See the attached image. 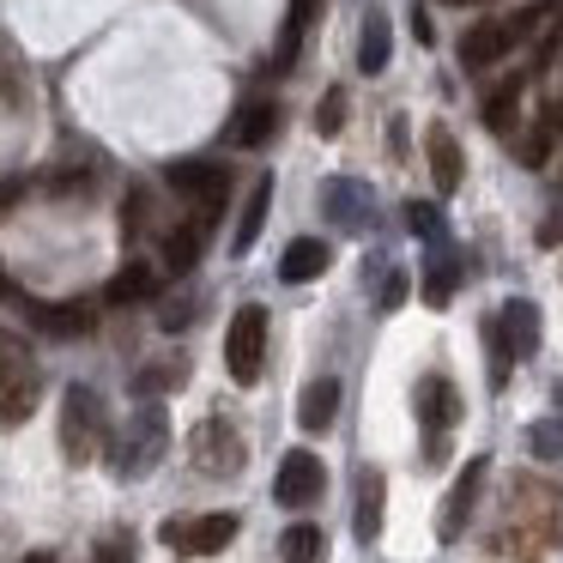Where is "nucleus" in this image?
Listing matches in <instances>:
<instances>
[{
    "instance_id": "1",
    "label": "nucleus",
    "mask_w": 563,
    "mask_h": 563,
    "mask_svg": "<svg viewBox=\"0 0 563 563\" xmlns=\"http://www.w3.org/2000/svg\"><path fill=\"white\" fill-rule=\"evenodd\" d=\"M37 394H43V376H37L31 345L19 340L13 328H0V430L25 424V418L37 412Z\"/></svg>"
},
{
    "instance_id": "2",
    "label": "nucleus",
    "mask_w": 563,
    "mask_h": 563,
    "mask_svg": "<svg viewBox=\"0 0 563 563\" xmlns=\"http://www.w3.org/2000/svg\"><path fill=\"white\" fill-rule=\"evenodd\" d=\"M485 345H490V388H503L515 357H533L539 352V303L509 297V303L485 321Z\"/></svg>"
},
{
    "instance_id": "3",
    "label": "nucleus",
    "mask_w": 563,
    "mask_h": 563,
    "mask_svg": "<svg viewBox=\"0 0 563 563\" xmlns=\"http://www.w3.org/2000/svg\"><path fill=\"white\" fill-rule=\"evenodd\" d=\"M261 364H267V309L243 303L231 316V328H224V369H231L236 388H255Z\"/></svg>"
},
{
    "instance_id": "4",
    "label": "nucleus",
    "mask_w": 563,
    "mask_h": 563,
    "mask_svg": "<svg viewBox=\"0 0 563 563\" xmlns=\"http://www.w3.org/2000/svg\"><path fill=\"white\" fill-rule=\"evenodd\" d=\"M164 442H170V424H164V406H140V412L128 418L122 442L110 449L115 473H122V478L152 473V466H158V454H164Z\"/></svg>"
},
{
    "instance_id": "5",
    "label": "nucleus",
    "mask_w": 563,
    "mask_h": 563,
    "mask_svg": "<svg viewBox=\"0 0 563 563\" xmlns=\"http://www.w3.org/2000/svg\"><path fill=\"white\" fill-rule=\"evenodd\" d=\"M103 442H110L103 400L91 388H67V400H62V449H67V461H91Z\"/></svg>"
},
{
    "instance_id": "6",
    "label": "nucleus",
    "mask_w": 563,
    "mask_h": 563,
    "mask_svg": "<svg viewBox=\"0 0 563 563\" xmlns=\"http://www.w3.org/2000/svg\"><path fill=\"white\" fill-rule=\"evenodd\" d=\"M164 545L188 551V558H212L236 539V515H195V521H164Z\"/></svg>"
},
{
    "instance_id": "7",
    "label": "nucleus",
    "mask_w": 563,
    "mask_h": 563,
    "mask_svg": "<svg viewBox=\"0 0 563 563\" xmlns=\"http://www.w3.org/2000/svg\"><path fill=\"white\" fill-rule=\"evenodd\" d=\"M485 466H490L485 454L466 461L461 478H454V490L442 497V509H437V539H442V545H454V539L466 533V515H473V497H478V485H485Z\"/></svg>"
},
{
    "instance_id": "8",
    "label": "nucleus",
    "mask_w": 563,
    "mask_h": 563,
    "mask_svg": "<svg viewBox=\"0 0 563 563\" xmlns=\"http://www.w3.org/2000/svg\"><path fill=\"white\" fill-rule=\"evenodd\" d=\"M273 497L285 503V509H309V503L321 497V461L309 449H291L279 461V478H273Z\"/></svg>"
},
{
    "instance_id": "9",
    "label": "nucleus",
    "mask_w": 563,
    "mask_h": 563,
    "mask_svg": "<svg viewBox=\"0 0 563 563\" xmlns=\"http://www.w3.org/2000/svg\"><path fill=\"white\" fill-rule=\"evenodd\" d=\"M170 188H176V195H188V200H200V212H219L231 183H224V164L183 158V164H170Z\"/></svg>"
},
{
    "instance_id": "10",
    "label": "nucleus",
    "mask_w": 563,
    "mask_h": 563,
    "mask_svg": "<svg viewBox=\"0 0 563 563\" xmlns=\"http://www.w3.org/2000/svg\"><path fill=\"white\" fill-rule=\"evenodd\" d=\"M195 461H200V473H236L243 466V437L224 418H207L195 437Z\"/></svg>"
},
{
    "instance_id": "11",
    "label": "nucleus",
    "mask_w": 563,
    "mask_h": 563,
    "mask_svg": "<svg viewBox=\"0 0 563 563\" xmlns=\"http://www.w3.org/2000/svg\"><path fill=\"white\" fill-rule=\"evenodd\" d=\"M321 207H328V219L340 224V231H364L369 224V188L352 183V176H328V183H321Z\"/></svg>"
},
{
    "instance_id": "12",
    "label": "nucleus",
    "mask_w": 563,
    "mask_h": 563,
    "mask_svg": "<svg viewBox=\"0 0 563 563\" xmlns=\"http://www.w3.org/2000/svg\"><path fill=\"white\" fill-rule=\"evenodd\" d=\"M418 418L430 424V454H442V430L461 418V400H454V388L442 376H424L418 382Z\"/></svg>"
},
{
    "instance_id": "13",
    "label": "nucleus",
    "mask_w": 563,
    "mask_h": 563,
    "mask_svg": "<svg viewBox=\"0 0 563 563\" xmlns=\"http://www.w3.org/2000/svg\"><path fill=\"white\" fill-rule=\"evenodd\" d=\"M503 55H509V31H503V19H485V25H473L461 37V67L466 74H478V67H497Z\"/></svg>"
},
{
    "instance_id": "14",
    "label": "nucleus",
    "mask_w": 563,
    "mask_h": 563,
    "mask_svg": "<svg viewBox=\"0 0 563 563\" xmlns=\"http://www.w3.org/2000/svg\"><path fill=\"white\" fill-rule=\"evenodd\" d=\"M328 261H333V249L321 243V236H297V243L285 249V261H279V279L285 285H309V279L328 273Z\"/></svg>"
},
{
    "instance_id": "15",
    "label": "nucleus",
    "mask_w": 563,
    "mask_h": 563,
    "mask_svg": "<svg viewBox=\"0 0 563 563\" xmlns=\"http://www.w3.org/2000/svg\"><path fill=\"white\" fill-rule=\"evenodd\" d=\"M424 152H430V176H437V188H442V195H454L461 176H466V158H461V146H454V134H449V128H430Z\"/></svg>"
},
{
    "instance_id": "16",
    "label": "nucleus",
    "mask_w": 563,
    "mask_h": 563,
    "mask_svg": "<svg viewBox=\"0 0 563 563\" xmlns=\"http://www.w3.org/2000/svg\"><path fill=\"white\" fill-rule=\"evenodd\" d=\"M273 128H279V103H243L231 122V146L236 152H255L273 140Z\"/></svg>"
},
{
    "instance_id": "17",
    "label": "nucleus",
    "mask_w": 563,
    "mask_h": 563,
    "mask_svg": "<svg viewBox=\"0 0 563 563\" xmlns=\"http://www.w3.org/2000/svg\"><path fill=\"white\" fill-rule=\"evenodd\" d=\"M558 140H563V103H545V110H539V122H533V134L521 140V164H527V170H545Z\"/></svg>"
},
{
    "instance_id": "18",
    "label": "nucleus",
    "mask_w": 563,
    "mask_h": 563,
    "mask_svg": "<svg viewBox=\"0 0 563 563\" xmlns=\"http://www.w3.org/2000/svg\"><path fill=\"white\" fill-rule=\"evenodd\" d=\"M207 224H212V212L176 224V231L164 236V267H170V273H188V267H195V261H200V243H207Z\"/></svg>"
},
{
    "instance_id": "19",
    "label": "nucleus",
    "mask_w": 563,
    "mask_h": 563,
    "mask_svg": "<svg viewBox=\"0 0 563 563\" xmlns=\"http://www.w3.org/2000/svg\"><path fill=\"white\" fill-rule=\"evenodd\" d=\"M333 412H340V382H333V376H316V382L303 388V400H297V424H303V430H328Z\"/></svg>"
},
{
    "instance_id": "20",
    "label": "nucleus",
    "mask_w": 563,
    "mask_h": 563,
    "mask_svg": "<svg viewBox=\"0 0 563 563\" xmlns=\"http://www.w3.org/2000/svg\"><path fill=\"white\" fill-rule=\"evenodd\" d=\"M267 207H273V176H261V183L249 188V200H243V219H236V236H231V249H236V255H249V249H255L261 224H267Z\"/></svg>"
},
{
    "instance_id": "21",
    "label": "nucleus",
    "mask_w": 563,
    "mask_h": 563,
    "mask_svg": "<svg viewBox=\"0 0 563 563\" xmlns=\"http://www.w3.org/2000/svg\"><path fill=\"white\" fill-rule=\"evenodd\" d=\"M454 285H461V261H454V249L449 243L430 249V261H424V303L442 309L454 297Z\"/></svg>"
},
{
    "instance_id": "22",
    "label": "nucleus",
    "mask_w": 563,
    "mask_h": 563,
    "mask_svg": "<svg viewBox=\"0 0 563 563\" xmlns=\"http://www.w3.org/2000/svg\"><path fill=\"white\" fill-rule=\"evenodd\" d=\"M382 497H388V478H382L376 466H369V473L357 478V521H352L364 545H369V539L382 533Z\"/></svg>"
},
{
    "instance_id": "23",
    "label": "nucleus",
    "mask_w": 563,
    "mask_h": 563,
    "mask_svg": "<svg viewBox=\"0 0 563 563\" xmlns=\"http://www.w3.org/2000/svg\"><path fill=\"white\" fill-rule=\"evenodd\" d=\"M388 55H394L388 19L369 13V19H364V37H357V67H364V74H388Z\"/></svg>"
},
{
    "instance_id": "24",
    "label": "nucleus",
    "mask_w": 563,
    "mask_h": 563,
    "mask_svg": "<svg viewBox=\"0 0 563 563\" xmlns=\"http://www.w3.org/2000/svg\"><path fill=\"white\" fill-rule=\"evenodd\" d=\"M152 291H158V273H152L146 261H128V267L110 279V291H103V297H110V303H146Z\"/></svg>"
},
{
    "instance_id": "25",
    "label": "nucleus",
    "mask_w": 563,
    "mask_h": 563,
    "mask_svg": "<svg viewBox=\"0 0 563 563\" xmlns=\"http://www.w3.org/2000/svg\"><path fill=\"white\" fill-rule=\"evenodd\" d=\"M321 551H328V539H321L316 521L285 527V539H279V558H285V563H321Z\"/></svg>"
},
{
    "instance_id": "26",
    "label": "nucleus",
    "mask_w": 563,
    "mask_h": 563,
    "mask_svg": "<svg viewBox=\"0 0 563 563\" xmlns=\"http://www.w3.org/2000/svg\"><path fill=\"white\" fill-rule=\"evenodd\" d=\"M515 110H521V79H503V86L485 98V128H490V134H509Z\"/></svg>"
},
{
    "instance_id": "27",
    "label": "nucleus",
    "mask_w": 563,
    "mask_h": 563,
    "mask_svg": "<svg viewBox=\"0 0 563 563\" xmlns=\"http://www.w3.org/2000/svg\"><path fill=\"white\" fill-rule=\"evenodd\" d=\"M321 19V0H291V13H285V37H279V62H291L297 43L309 37V25Z\"/></svg>"
},
{
    "instance_id": "28",
    "label": "nucleus",
    "mask_w": 563,
    "mask_h": 563,
    "mask_svg": "<svg viewBox=\"0 0 563 563\" xmlns=\"http://www.w3.org/2000/svg\"><path fill=\"white\" fill-rule=\"evenodd\" d=\"M31 316H37L49 333H91V309L86 303H37Z\"/></svg>"
},
{
    "instance_id": "29",
    "label": "nucleus",
    "mask_w": 563,
    "mask_h": 563,
    "mask_svg": "<svg viewBox=\"0 0 563 563\" xmlns=\"http://www.w3.org/2000/svg\"><path fill=\"white\" fill-rule=\"evenodd\" d=\"M406 231L412 236H424L430 249H442L449 236H442V212L430 207V200H406Z\"/></svg>"
},
{
    "instance_id": "30",
    "label": "nucleus",
    "mask_w": 563,
    "mask_h": 563,
    "mask_svg": "<svg viewBox=\"0 0 563 563\" xmlns=\"http://www.w3.org/2000/svg\"><path fill=\"white\" fill-rule=\"evenodd\" d=\"M527 449H533V461H563V418H545V424L527 430Z\"/></svg>"
},
{
    "instance_id": "31",
    "label": "nucleus",
    "mask_w": 563,
    "mask_h": 563,
    "mask_svg": "<svg viewBox=\"0 0 563 563\" xmlns=\"http://www.w3.org/2000/svg\"><path fill=\"white\" fill-rule=\"evenodd\" d=\"M340 128H345V91L333 86L328 98L316 103V134H321V140H333V134H340Z\"/></svg>"
},
{
    "instance_id": "32",
    "label": "nucleus",
    "mask_w": 563,
    "mask_h": 563,
    "mask_svg": "<svg viewBox=\"0 0 563 563\" xmlns=\"http://www.w3.org/2000/svg\"><path fill=\"white\" fill-rule=\"evenodd\" d=\"M140 394H164V388H183V357L176 364H146V376H134Z\"/></svg>"
},
{
    "instance_id": "33",
    "label": "nucleus",
    "mask_w": 563,
    "mask_h": 563,
    "mask_svg": "<svg viewBox=\"0 0 563 563\" xmlns=\"http://www.w3.org/2000/svg\"><path fill=\"white\" fill-rule=\"evenodd\" d=\"M563 243V195H558V207L545 212V224H539V249H558Z\"/></svg>"
},
{
    "instance_id": "34",
    "label": "nucleus",
    "mask_w": 563,
    "mask_h": 563,
    "mask_svg": "<svg viewBox=\"0 0 563 563\" xmlns=\"http://www.w3.org/2000/svg\"><path fill=\"white\" fill-rule=\"evenodd\" d=\"M98 563H134V545H128V539H103Z\"/></svg>"
},
{
    "instance_id": "35",
    "label": "nucleus",
    "mask_w": 563,
    "mask_h": 563,
    "mask_svg": "<svg viewBox=\"0 0 563 563\" xmlns=\"http://www.w3.org/2000/svg\"><path fill=\"white\" fill-rule=\"evenodd\" d=\"M382 303H406V273H388V279H382Z\"/></svg>"
},
{
    "instance_id": "36",
    "label": "nucleus",
    "mask_w": 563,
    "mask_h": 563,
    "mask_svg": "<svg viewBox=\"0 0 563 563\" xmlns=\"http://www.w3.org/2000/svg\"><path fill=\"white\" fill-rule=\"evenodd\" d=\"M188 309H195V303H188V297H183V303H164V328H188Z\"/></svg>"
},
{
    "instance_id": "37",
    "label": "nucleus",
    "mask_w": 563,
    "mask_h": 563,
    "mask_svg": "<svg viewBox=\"0 0 563 563\" xmlns=\"http://www.w3.org/2000/svg\"><path fill=\"white\" fill-rule=\"evenodd\" d=\"M412 37H418V43H437V31H430V19L418 13V7H412Z\"/></svg>"
},
{
    "instance_id": "38",
    "label": "nucleus",
    "mask_w": 563,
    "mask_h": 563,
    "mask_svg": "<svg viewBox=\"0 0 563 563\" xmlns=\"http://www.w3.org/2000/svg\"><path fill=\"white\" fill-rule=\"evenodd\" d=\"M25 563H55V551H31V558Z\"/></svg>"
},
{
    "instance_id": "39",
    "label": "nucleus",
    "mask_w": 563,
    "mask_h": 563,
    "mask_svg": "<svg viewBox=\"0 0 563 563\" xmlns=\"http://www.w3.org/2000/svg\"><path fill=\"white\" fill-rule=\"evenodd\" d=\"M551 400H558V412H563V382H558V388H551Z\"/></svg>"
},
{
    "instance_id": "40",
    "label": "nucleus",
    "mask_w": 563,
    "mask_h": 563,
    "mask_svg": "<svg viewBox=\"0 0 563 563\" xmlns=\"http://www.w3.org/2000/svg\"><path fill=\"white\" fill-rule=\"evenodd\" d=\"M7 291H13V285H7V273H0V297H7Z\"/></svg>"
},
{
    "instance_id": "41",
    "label": "nucleus",
    "mask_w": 563,
    "mask_h": 563,
    "mask_svg": "<svg viewBox=\"0 0 563 563\" xmlns=\"http://www.w3.org/2000/svg\"><path fill=\"white\" fill-rule=\"evenodd\" d=\"M449 7H478V0H449Z\"/></svg>"
}]
</instances>
